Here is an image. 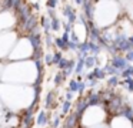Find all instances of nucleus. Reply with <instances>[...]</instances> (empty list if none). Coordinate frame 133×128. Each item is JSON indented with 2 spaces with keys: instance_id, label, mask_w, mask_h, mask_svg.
<instances>
[{
  "instance_id": "nucleus-1",
  "label": "nucleus",
  "mask_w": 133,
  "mask_h": 128,
  "mask_svg": "<svg viewBox=\"0 0 133 128\" xmlns=\"http://www.w3.org/2000/svg\"><path fill=\"white\" fill-rule=\"evenodd\" d=\"M122 16L120 3L117 0H99L95 6L93 21L97 27L106 28L115 24Z\"/></svg>"
},
{
  "instance_id": "nucleus-2",
  "label": "nucleus",
  "mask_w": 133,
  "mask_h": 128,
  "mask_svg": "<svg viewBox=\"0 0 133 128\" xmlns=\"http://www.w3.org/2000/svg\"><path fill=\"white\" fill-rule=\"evenodd\" d=\"M33 48L32 41L27 36H20L13 46L12 51L7 56V61H23V60H32L33 57Z\"/></svg>"
},
{
  "instance_id": "nucleus-3",
  "label": "nucleus",
  "mask_w": 133,
  "mask_h": 128,
  "mask_svg": "<svg viewBox=\"0 0 133 128\" xmlns=\"http://www.w3.org/2000/svg\"><path fill=\"white\" fill-rule=\"evenodd\" d=\"M19 33L16 30H6L0 31V61L7 60V56L12 51L13 46L16 44L19 39Z\"/></svg>"
},
{
  "instance_id": "nucleus-4",
  "label": "nucleus",
  "mask_w": 133,
  "mask_h": 128,
  "mask_svg": "<svg viewBox=\"0 0 133 128\" xmlns=\"http://www.w3.org/2000/svg\"><path fill=\"white\" fill-rule=\"evenodd\" d=\"M17 24L16 13L13 10H2L0 11V31L13 30Z\"/></svg>"
},
{
  "instance_id": "nucleus-5",
  "label": "nucleus",
  "mask_w": 133,
  "mask_h": 128,
  "mask_svg": "<svg viewBox=\"0 0 133 128\" xmlns=\"http://www.w3.org/2000/svg\"><path fill=\"white\" fill-rule=\"evenodd\" d=\"M109 121V128H133L132 121H129L127 118L122 115H113L107 118Z\"/></svg>"
},
{
  "instance_id": "nucleus-6",
  "label": "nucleus",
  "mask_w": 133,
  "mask_h": 128,
  "mask_svg": "<svg viewBox=\"0 0 133 128\" xmlns=\"http://www.w3.org/2000/svg\"><path fill=\"white\" fill-rule=\"evenodd\" d=\"M109 63H110V64H112L115 68H117L120 73H122V71H123L126 67H129V65H130V63L126 60V57H124L123 54H120V53H119V54H115V56H110ZM119 77H120V76H119Z\"/></svg>"
},
{
  "instance_id": "nucleus-7",
  "label": "nucleus",
  "mask_w": 133,
  "mask_h": 128,
  "mask_svg": "<svg viewBox=\"0 0 133 128\" xmlns=\"http://www.w3.org/2000/svg\"><path fill=\"white\" fill-rule=\"evenodd\" d=\"M119 87L124 88L126 91H129V93L133 94V77H126V78H123L119 82Z\"/></svg>"
},
{
  "instance_id": "nucleus-8",
  "label": "nucleus",
  "mask_w": 133,
  "mask_h": 128,
  "mask_svg": "<svg viewBox=\"0 0 133 128\" xmlns=\"http://www.w3.org/2000/svg\"><path fill=\"white\" fill-rule=\"evenodd\" d=\"M92 73H93V76H95V78L97 80V81H102V80H104V78L107 77V74H106V71H104V68H103V67H99V65L93 67Z\"/></svg>"
},
{
  "instance_id": "nucleus-9",
  "label": "nucleus",
  "mask_w": 133,
  "mask_h": 128,
  "mask_svg": "<svg viewBox=\"0 0 133 128\" xmlns=\"http://www.w3.org/2000/svg\"><path fill=\"white\" fill-rule=\"evenodd\" d=\"M97 64V56H93V54H87L84 57V68H93Z\"/></svg>"
},
{
  "instance_id": "nucleus-10",
  "label": "nucleus",
  "mask_w": 133,
  "mask_h": 128,
  "mask_svg": "<svg viewBox=\"0 0 133 128\" xmlns=\"http://www.w3.org/2000/svg\"><path fill=\"white\" fill-rule=\"evenodd\" d=\"M47 122H49V115L44 111H40L36 117V124L40 125V127H44V125H47Z\"/></svg>"
},
{
  "instance_id": "nucleus-11",
  "label": "nucleus",
  "mask_w": 133,
  "mask_h": 128,
  "mask_svg": "<svg viewBox=\"0 0 133 128\" xmlns=\"http://www.w3.org/2000/svg\"><path fill=\"white\" fill-rule=\"evenodd\" d=\"M120 77L119 76H109V78H107V87L109 88H116L119 87V82H120Z\"/></svg>"
},
{
  "instance_id": "nucleus-12",
  "label": "nucleus",
  "mask_w": 133,
  "mask_h": 128,
  "mask_svg": "<svg viewBox=\"0 0 133 128\" xmlns=\"http://www.w3.org/2000/svg\"><path fill=\"white\" fill-rule=\"evenodd\" d=\"M50 26H52V31H55V33H57V31L62 30V21L59 20V17L50 19Z\"/></svg>"
},
{
  "instance_id": "nucleus-13",
  "label": "nucleus",
  "mask_w": 133,
  "mask_h": 128,
  "mask_svg": "<svg viewBox=\"0 0 133 128\" xmlns=\"http://www.w3.org/2000/svg\"><path fill=\"white\" fill-rule=\"evenodd\" d=\"M55 102H56L55 91H49L46 95V107H55Z\"/></svg>"
},
{
  "instance_id": "nucleus-14",
  "label": "nucleus",
  "mask_w": 133,
  "mask_h": 128,
  "mask_svg": "<svg viewBox=\"0 0 133 128\" xmlns=\"http://www.w3.org/2000/svg\"><path fill=\"white\" fill-rule=\"evenodd\" d=\"M73 104L72 101H69V100H64L63 105H62V115H67V114L70 112V110H72Z\"/></svg>"
},
{
  "instance_id": "nucleus-15",
  "label": "nucleus",
  "mask_w": 133,
  "mask_h": 128,
  "mask_svg": "<svg viewBox=\"0 0 133 128\" xmlns=\"http://www.w3.org/2000/svg\"><path fill=\"white\" fill-rule=\"evenodd\" d=\"M79 84H80V81H79V80H76V78L70 80V81H69V88H67V90L76 94L79 91Z\"/></svg>"
},
{
  "instance_id": "nucleus-16",
  "label": "nucleus",
  "mask_w": 133,
  "mask_h": 128,
  "mask_svg": "<svg viewBox=\"0 0 133 128\" xmlns=\"http://www.w3.org/2000/svg\"><path fill=\"white\" fill-rule=\"evenodd\" d=\"M120 77H122V78H126V77H133V65L130 64L129 67L124 68V70L120 73Z\"/></svg>"
},
{
  "instance_id": "nucleus-17",
  "label": "nucleus",
  "mask_w": 133,
  "mask_h": 128,
  "mask_svg": "<svg viewBox=\"0 0 133 128\" xmlns=\"http://www.w3.org/2000/svg\"><path fill=\"white\" fill-rule=\"evenodd\" d=\"M57 4H59V0H47V2H46L47 9H53V10H56Z\"/></svg>"
},
{
  "instance_id": "nucleus-18",
  "label": "nucleus",
  "mask_w": 133,
  "mask_h": 128,
  "mask_svg": "<svg viewBox=\"0 0 133 128\" xmlns=\"http://www.w3.org/2000/svg\"><path fill=\"white\" fill-rule=\"evenodd\" d=\"M44 61L47 65H53V53H47L44 56Z\"/></svg>"
},
{
  "instance_id": "nucleus-19",
  "label": "nucleus",
  "mask_w": 133,
  "mask_h": 128,
  "mask_svg": "<svg viewBox=\"0 0 133 128\" xmlns=\"http://www.w3.org/2000/svg\"><path fill=\"white\" fill-rule=\"evenodd\" d=\"M123 56L126 57V60L130 63V64H132V63H133V48H132V50H129L127 53H124Z\"/></svg>"
},
{
  "instance_id": "nucleus-20",
  "label": "nucleus",
  "mask_w": 133,
  "mask_h": 128,
  "mask_svg": "<svg viewBox=\"0 0 133 128\" xmlns=\"http://www.w3.org/2000/svg\"><path fill=\"white\" fill-rule=\"evenodd\" d=\"M95 128H109V125H106V124H102V125H97V127H95Z\"/></svg>"
},
{
  "instance_id": "nucleus-21",
  "label": "nucleus",
  "mask_w": 133,
  "mask_h": 128,
  "mask_svg": "<svg viewBox=\"0 0 133 128\" xmlns=\"http://www.w3.org/2000/svg\"><path fill=\"white\" fill-rule=\"evenodd\" d=\"M129 41H130V44H132V48H133V34H132V36H129Z\"/></svg>"
}]
</instances>
